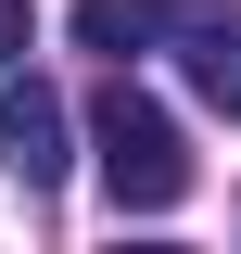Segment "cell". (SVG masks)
<instances>
[{"mask_svg":"<svg viewBox=\"0 0 241 254\" xmlns=\"http://www.w3.org/2000/svg\"><path fill=\"white\" fill-rule=\"evenodd\" d=\"M89 140H102V190H115V216H165V203L190 190L178 115H165V102H152L140 76H127V64H115V89L89 102Z\"/></svg>","mask_w":241,"mask_h":254,"instance_id":"1","label":"cell"},{"mask_svg":"<svg viewBox=\"0 0 241 254\" xmlns=\"http://www.w3.org/2000/svg\"><path fill=\"white\" fill-rule=\"evenodd\" d=\"M63 140H76V115H63V102L38 89L26 64H0V165H13V190H51L63 165H76Z\"/></svg>","mask_w":241,"mask_h":254,"instance_id":"2","label":"cell"},{"mask_svg":"<svg viewBox=\"0 0 241 254\" xmlns=\"http://www.w3.org/2000/svg\"><path fill=\"white\" fill-rule=\"evenodd\" d=\"M165 51H178V76H190L203 115H241V13L229 0H178L165 13Z\"/></svg>","mask_w":241,"mask_h":254,"instance_id":"3","label":"cell"},{"mask_svg":"<svg viewBox=\"0 0 241 254\" xmlns=\"http://www.w3.org/2000/svg\"><path fill=\"white\" fill-rule=\"evenodd\" d=\"M165 13H178V0H76V51L140 64V51H165Z\"/></svg>","mask_w":241,"mask_h":254,"instance_id":"4","label":"cell"},{"mask_svg":"<svg viewBox=\"0 0 241 254\" xmlns=\"http://www.w3.org/2000/svg\"><path fill=\"white\" fill-rule=\"evenodd\" d=\"M38 51V0H0V64H26Z\"/></svg>","mask_w":241,"mask_h":254,"instance_id":"5","label":"cell"}]
</instances>
